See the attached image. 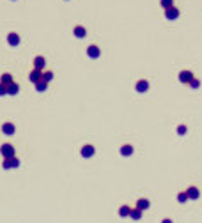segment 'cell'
<instances>
[{"label": "cell", "instance_id": "1", "mask_svg": "<svg viewBox=\"0 0 202 223\" xmlns=\"http://www.w3.org/2000/svg\"><path fill=\"white\" fill-rule=\"evenodd\" d=\"M0 152H2V156H4V160H11V158L16 156V151H14V147H12L11 143H4V145L0 147Z\"/></svg>", "mask_w": 202, "mask_h": 223}, {"label": "cell", "instance_id": "2", "mask_svg": "<svg viewBox=\"0 0 202 223\" xmlns=\"http://www.w3.org/2000/svg\"><path fill=\"white\" fill-rule=\"evenodd\" d=\"M2 166H4L5 170H9V168H18V166H20V160H18L16 156H14V158H11V160H4Z\"/></svg>", "mask_w": 202, "mask_h": 223}, {"label": "cell", "instance_id": "3", "mask_svg": "<svg viewBox=\"0 0 202 223\" xmlns=\"http://www.w3.org/2000/svg\"><path fill=\"white\" fill-rule=\"evenodd\" d=\"M2 133L7 135V136H11V135L16 133V126H14L12 122H4V124H2Z\"/></svg>", "mask_w": 202, "mask_h": 223}, {"label": "cell", "instance_id": "4", "mask_svg": "<svg viewBox=\"0 0 202 223\" xmlns=\"http://www.w3.org/2000/svg\"><path fill=\"white\" fill-rule=\"evenodd\" d=\"M44 66H46V59H44L43 55H37V57L34 59V69L43 71V69H44Z\"/></svg>", "mask_w": 202, "mask_h": 223}, {"label": "cell", "instance_id": "5", "mask_svg": "<svg viewBox=\"0 0 202 223\" xmlns=\"http://www.w3.org/2000/svg\"><path fill=\"white\" fill-rule=\"evenodd\" d=\"M192 80H193L192 71H181L179 73V81H181V83H190Z\"/></svg>", "mask_w": 202, "mask_h": 223}, {"label": "cell", "instance_id": "6", "mask_svg": "<svg viewBox=\"0 0 202 223\" xmlns=\"http://www.w3.org/2000/svg\"><path fill=\"white\" fill-rule=\"evenodd\" d=\"M135 89H137V92H140V94L147 92V89H149V81L147 80H138L137 81V85H135Z\"/></svg>", "mask_w": 202, "mask_h": 223}, {"label": "cell", "instance_id": "7", "mask_svg": "<svg viewBox=\"0 0 202 223\" xmlns=\"http://www.w3.org/2000/svg\"><path fill=\"white\" fill-rule=\"evenodd\" d=\"M73 36H76L78 39H82V37H85V36H87V29H85V27H82V25H76V27L73 29Z\"/></svg>", "mask_w": 202, "mask_h": 223}, {"label": "cell", "instance_id": "8", "mask_svg": "<svg viewBox=\"0 0 202 223\" xmlns=\"http://www.w3.org/2000/svg\"><path fill=\"white\" fill-rule=\"evenodd\" d=\"M87 55H89L91 59H98V57L101 55V50L96 46V44H92V46H89V48H87Z\"/></svg>", "mask_w": 202, "mask_h": 223}, {"label": "cell", "instance_id": "9", "mask_svg": "<svg viewBox=\"0 0 202 223\" xmlns=\"http://www.w3.org/2000/svg\"><path fill=\"white\" fill-rule=\"evenodd\" d=\"M29 78H30V81L37 83V81L43 80V71H39V69H32L30 74H29Z\"/></svg>", "mask_w": 202, "mask_h": 223}, {"label": "cell", "instance_id": "10", "mask_svg": "<svg viewBox=\"0 0 202 223\" xmlns=\"http://www.w3.org/2000/svg\"><path fill=\"white\" fill-rule=\"evenodd\" d=\"M7 43H9L11 46H18V44H20V36H18L16 32L7 34Z\"/></svg>", "mask_w": 202, "mask_h": 223}, {"label": "cell", "instance_id": "11", "mask_svg": "<svg viewBox=\"0 0 202 223\" xmlns=\"http://www.w3.org/2000/svg\"><path fill=\"white\" fill-rule=\"evenodd\" d=\"M165 16H167L169 20H177V18H179V9H177V7H170V9L165 11Z\"/></svg>", "mask_w": 202, "mask_h": 223}, {"label": "cell", "instance_id": "12", "mask_svg": "<svg viewBox=\"0 0 202 223\" xmlns=\"http://www.w3.org/2000/svg\"><path fill=\"white\" fill-rule=\"evenodd\" d=\"M94 152H96V149H94L92 145H89V143L82 147V156H83V158H91V156H94Z\"/></svg>", "mask_w": 202, "mask_h": 223}, {"label": "cell", "instance_id": "13", "mask_svg": "<svg viewBox=\"0 0 202 223\" xmlns=\"http://www.w3.org/2000/svg\"><path fill=\"white\" fill-rule=\"evenodd\" d=\"M186 195H188V198H192V200H197V198L200 197V191H199L195 186H190V188L186 190Z\"/></svg>", "mask_w": 202, "mask_h": 223}, {"label": "cell", "instance_id": "14", "mask_svg": "<svg viewBox=\"0 0 202 223\" xmlns=\"http://www.w3.org/2000/svg\"><path fill=\"white\" fill-rule=\"evenodd\" d=\"M149 205H151V202H149L147 198H140V200L137 202V209H140V211H145V209H149Z\"/></svg>", "mask_w": 202, "mask_h": 223}, {"label": "cell", "instance_id": "15", "mask_svg": "<svg viewBox=\"0 0 202 223\" xmlns=\"http://www.w3.org/2000/svg\"><path fill=\"white\" fill-rule=\"evenodd\" d=\"M18 92H20V85H18V83H14V81H12L11 85H7V94H11V96H16Z\"/></svg>", "mask_w": 202, "mask_h": 223}, {"label": "cell", "instance_id": "16", "mask_svg": "<svg viewBox=\"0 0 202 223\" xmlns=\"http://www.w3.org/2000/svg\"><path fill=\"white\" fill-rule=\"evenodd\" d=\"M0 83H2V85H5V87L11 85V83H12V76H11L9 73H4V74L0 76Z\"/></svg>", "mask_w": 202, "mask_h": 223}, {"label": "cell", "instance_id": "17", "mask_svg": "<svg viewBox=\"0 0 202 223\" xmlns=\"http://www.w3.org/2000/svg\"><path fill=\"white\" fill-rule=\"evenodd\" d=\"M131 214V207L130 205H121L119 207V216L121 218H126V216H130Z\"/></svg>", "mask_w": 202, "mask_h": 223}, {"label": "cell", "instance_id": "18", "mask_svg": "<svg viewBox=\"0 0 202 223\" xmlns=\"http://www.w3.org/2000/svg\"><path fill=\"white\" fill-rule=\"evenodd\" d=\"M121 154H122V156H131V154H133V145H128V143H126V145H122V147H121Z\"/></svg>", "mask_w": 202, "mask_h": 223}, {"label": "cell", "instance_id": "19", "mask_svg": "<svg viewBox=\"0 0 202 223\" xmlns=\"http://www.w3.org/2000/svg\"><path fill=\"white\" fill-rule=\"evenodd\" d=\"M130 218H131V220H140V218H142V211H140V209H137V207H135V209H131Z\"/></svg>", "mask_w": 202, "mask_h": 223}, {"label": "cell", "instance_id": "20", "mask_svg": "<svg viewBox=\"0 0 202 223\" xmlns=\"http://www.w3.org/2000/svg\"><path fill=\"white\" fill-rule=\"evenodd\" d=\"M36 89H37V91L39 92H44L46 91V89H48V83H46V81H37V83H36Z\"/></svg>", "mask_w": 202, "mask_h": 223}, {"label": "cell", "instance_id": "21", "mask_svg": "<svg viewBox=\"0 0 202 223\" xmlns=\"http://www.w3.org/2000/svg\"><path fill=\"white\" fill-rule=\"evenodd\" d=\"M186 200H188V195H186V191H179V193H177V202L184 204Z\"/></svg>", "mask_w": 202, "mask_h": 223}, {"label": "cell", "instance_id": "22", "mask_svg": "<svg viewBox=\"0 0 202 223\" xmlns=\"http://www.w3.org/2000/svg\"><path fill=\"white\" fill-rule=\"evenodd\" d=\"M53 80V73L51 71H44L43 73V81H46V83H48V81H51Z\"/></svg>", "mask_w": 202, "mask_h": 223}, {"label": "cell", "instance_id": "23", "mask_svg": "<svg viewBox=\"0 0 202 223\" xmlns=\"http://www.w3.org/2000/svg\"><path fill=\"white\" fill-rule=\"evenodd\" d=\"M160 4H162L163 7H165V11L170 9V7H174V0H162Z\"/></svg>", "mask_w": 202, "mask_h": 223}, {"label": "cell", "instance_id": "24", "mask_svg": "<svg viewBox=\"0 0 202 223\" xmlns=\"http://www.w3.org/2000/svg\"><path fill=\"white\" fill-rule=\"evenodd\" d=\"M186 131H188V128H186V126H184V124H181V126H179V128H177V135H186Z\"/></svg>", "mask_w": 202, "mask_h": 223}, {"label": "cell", "instance_id": "25", "mask_svg": "<svg viewBox=\"0 0 202 223\" xmlns=\"http://www.w3.org/2000/svg\"><path fill=\"white\" fill-rule=\"evenodd\" d=\"M190 85H192L193 89H197V87H200V81L197 80V78H193V80L190 81Z\"/></svg>", "mask_w": 202, "mask_h": 223}, {"label": "cell", "instance_id": "26", "mask_svg": "<svg viewBox=\"0 0 202 223\" xmlns=\"http://www.w3.org/2000/svg\"><path fill=\"white\" fill-rule=\"evenodd\" d=\"M5 94H7V87L0 83V96H5Z\"/></svg>", "mask_w": 202, "mask_h": 223}, {"label": "cell", "instance_id": "27", "mask_svg": "<svg viewBox=\"0 0 202 223\" xmlns=\"http://www.w3.org/2000/svg\"><path fill=\"white\" fill-rule=\"evenodd\" d=\"M162 223H172V220H170V218H165V220H163Z\"/></svg>", "mask_w": 202, "mask_h": 223}]
</instances>
